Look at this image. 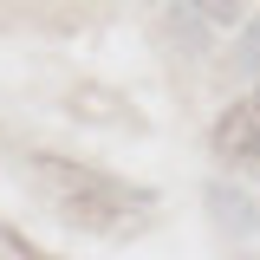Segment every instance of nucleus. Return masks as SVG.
<instances>
[{
	"label": "nucleus",
	"instance_id": "1",
	"mask_svg": "<svg viewBox=\"0 0 260 260\" xmlns=\"http://www.w3.org/2000/svg\"><path fill=\"white\" fill-rule=\"evenodd\" d=\"M32 176L52 195L59 215H72L85 228H124V221H137V208H150V189H124V182L98 176L85 162H65V156H32Z\"/></svg>",
	"mask_w": 260,
	"mask_h": 260
},
{
	"label": "nucleus",
	"instance_id": "2",
	"mask_svg": "<svg viewBox=\"0 0 260 260\" xmlns=\"http://www.w3.org/2000/svg\"><path fill=\"white\" fill-rule=\"evenodd\" d=\"M215 156L260 169V91L241 98L234 111H221V124H215Z\"/></svg>",
	"mask_w": 260,
	"mask_h": 260
},
{
	"label": "nucleus",
	"instance_id": "3",
	"mask_svg": "<svg viewBox=\"0 0 260 260\" xmlns=\"http://www.w3.org/2000/svg\"><path fill=\"white\" fill-rule=\"evenodd\" d=\"M215 208H221V221H241V228H254V221H260L254 208H247L241 195H228V189H215Z\"/></svg>",
	"mask_w": 260,
	"mask_h": 260
},
{
	"label": "nucleus",
	"instance_id": "4",
	"mask_svg": "<svg viewBox=\"0 0 260 260\" xmlns=\"http://www.w3.org/2000/svg\"><path fill=\"white\" fill-rule=\"evenodd\" d=\"M0 254H7V260H52L46 247H32V241H20L13 228H0Z\"/></svg>",
	"mask_w": 260,
	"mask_h": 260
},
{
	"label": "nucleus",
	"instance_id": "5",
	"mask_svg": "<svg viewBox=\"0 0 260 260\" xmlns=\"http://www.w3.org/2000/svg\"><path fill=\"white\" fill-rule=\"evenodd\" d=\"M241 65H247V72H260V20L247 26V39H241Z\"/></svg>",
	"mask_w": 260,
	"mask_h": 260
},
{
	"label": "nucleus",
	"instance_id": "6",
	"mask_svg": "<svg viewBox=\"0 0 260 260\" xmlns=\"http://www.w3.org/2000/svg\"><path fill=\"white\" fill-rule=\"evenodd\" d=\"M195 7H202L208 20H234V13H241V0H195Z\"/></svg>",
	"mask_w": 260,
	"mask_h": 260
}]
</instances>
